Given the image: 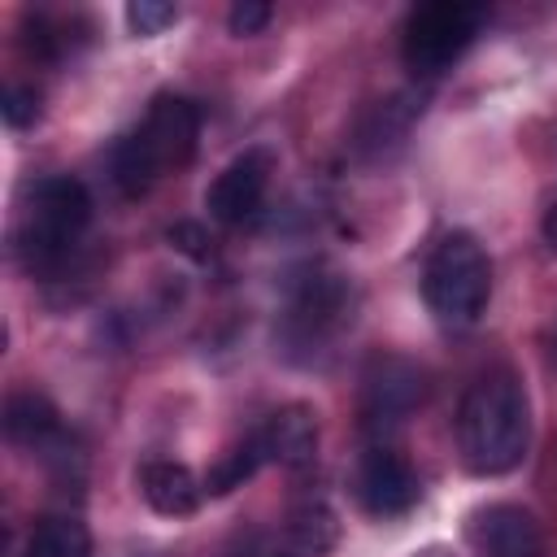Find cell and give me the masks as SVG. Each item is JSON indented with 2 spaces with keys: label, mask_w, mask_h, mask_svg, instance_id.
Returning <instances> with one entry per match:
<instances>
[{
  "label": "cell",
  "mask_w": 557,
  "mask_h": 557,
  "mask_svg": "<svg viewBox=\"0 0 557 557\" xmlns=\"http://www.w3.org/2000/svg\"><path fill=\"white\" fill-rule=\"evenodd\" d=\"M352 322V292L339 274H309L283 309V352L313 361Z\"/></svg>",
  "instance_id": "cell-6"
},
{
  "label": "cell",
  "mask_w": 557,
  "mask_h": 557,
  "mask_svg": "<svg viewBox=\"0 0 557 557\" xmlns=\"http://www.w3.org/2000/svg\"><path fill=\"white\" fill-rule=\"evenodd\" d=\"M544 239H548V248L557 252V205H553L548 218H544Z\"/></svg>",
  "instance_id": "cell-20"
},
{
  "label": "cell",
  "mask_w": 557,
  "mask_h": 557,
  "mask_svg": "<svg viewBox=\"0 0 557 557\" xmlns=\"http://www.w3.org/2000/svg\"><path fill=\"white\" fill-rule=\"evenodd\" d=\"M422 300L444 326H474L492 300V261L470 231L435 244L422 270Z\"/></svg>",
  "instance_id": "cell-4"
},
{
  "label": "cell",
  "mask_w": 557,
  "mask_h": 557,
  "mask_svg": "<svg viewBox=\"0 0 557 557\" xmlns=\"http://www.w3.org/2000/svg\"><path fill=\"white\" fill-rule=\"evenodd\" d=\"M531 444V409L518 374L492 370L479 374L457 409V448L470 474L496 479L509 474Z\"/></svg>",
  "instance_id": "cell-1"
},
{
  "label": "cell",
  "mask_w": 557,
  "mask_h": 557,
  "mask_svg": "<svg viewBox=\"0 0 557 557\" xmlns=\"http://www.w3.org/2000/svg\"><path fill=\"white\" fill-rule=\"evenodd\" d=\"M422 483L413 466L392 448V444H370L361 466H357V500L374 518H400L418 505Z\"/></svg>",
  "instance_id": "cell-9"
},
{
  "label": "cell",
  "mask_w": 557,
  "mask_h": 557,
  "mask_svg": "<svg viewBox=\"0 0 557 557\" xmlns=\"http://www.w3.org/2000/svg\"><path fill=\"white\" fill-rule=\"evenodd\" d=\"M292 535H296V544L305 553H326L335 544V535H339V522H335V513H331L326 500L309 496V500H300L292 509Z\"/></svg>",
  "instance_id": "cell-16"
},
{
  "label": "cell",
  "mask_w": 557,
  "mask_h": 557,
  "mask_svg": "<svg viewBox=\"0 0 557 557\" xmlns=\"http://www.w3.org/2000/svg\"><path fill=\"white\" fill-rule=\"evenodd\" d=\"M22 557H91V531L74 513H48L35 522Z\"/></svg>",
  "instance_id": "cell-14"
},
{
  "label": "cell",
  "mask_w": 557,
  "mask_h": 557,
  "mask_svg": "<svg viewBox=\"0 0 557 557\" xmlns=\"http://www.w3.org/2000/svg\"><path fill=\"white\" fill-rule=\"evenodd\" d=\"M261 461H265V453H261V440H257V431H252L244 444H235V448L205 474V492H209V496H226V492L244 487V479H252Z\"/></svg>",
  "instance_id": "cell-15"
},
{
  "label": "cell",
  "mask_w": 557,
  "mask_h": 557,
  "mask_svg": "<svg viewBox=\"0 0 557 557\" xmlns=\"http://www.w3.org/2000/svg\"><path fill=\"white\" fill-rule=\"evenodd\" d=\"M174 17H178V9L174 4H161V0H135V4H126V22H131L135 35H157Z\"/></svg>",
  "instance_id": "cell-17"
},
{
  "label": "cell",
  "mask_w": 557,
  "mask_h": 557,
  "mask_svg": "<svg viewBox=\"0 0 557 557\" xmlns=\"http://www.w3.org/2000/svg\"><path fill=\"white\" fill-rule=\"evenodd\" d=\"M139 492L161 518H187V513H196L205 483L178 461H144L139 466Z\"/></svg>",
  "instance_id": "cell-12"
},
{
  "label": "cell",
  "mask_w": 557,
  "mask_h": 557,
  "mask_svg": "<svg viewBox=\"0 0 557 557\" xmlns=\"http://www.w3.org/2000/svg\"><path fill=\"white\" fill-rule=\"evenodd\" d=\"M470 544L479 557H544V535L531 509L496 500L470 518Z\"/></svg>",
  "instance_id": "cell-10"
},
{
  "label": "cell",
  "mask_w": 557,
  "mask_h": 557,
  "mask_svg": "<svg viewBox=\"0 0 557 557\" xmlns=\"http://www.w3.org/2000/svg\"><path fill=\"white\" fill-rule=\"evenodd\" d=\"M426 396V374L409 357H374L361 379V426L370 435L396 431Z\"/></svg>",
  "instance_id": "cell-7"
},
{
  "label": "cell",
  "mask_w": 557,
  "mask_h": 557,
  "mask_svg": "<svg viewBox=\"0 0 557 557\" xmlns=\"http://www.w3.org/2000/svg\"><path fill=\"white\" fill-rule=\"evenodd\" d=\"M4 431H9L13 444L35 448V453L57 448L65 440L61 413H57V405L44 392H13L9 405H4Z\"/></svg>",
  "instance_id": "cell-13"
},
{
  "label": "cell",
  "mask_w": 557,
  "mask_h": 557,
  "mask_svg": "<svg viewBox=\"0 0 557 557\" xmlns=\"http://www.w3.org/2000/svg\"><path fill=\"white\" fill-rule=\"evenodd\" d=\"M200 139V109L187 96H157L139 126H131L113 152H109V174L122 187V196H144L152 183L165 174H178L196 157Z\"/></svg>",
  "instance_id": "cell-2"
},
{
  "label": "cell",
  "mask_w": 557,
  "mask_h": 557,
  "mask_svg": "<svg viewBox=\"0 0 557 557\" xmlns=\"http://www.w3.org/2000/svg\"><path fill=\"white\" fill-rule=\"evenodd\" d=\"M270 174H274V152L261 148V144H257V148H244V152H239L235 161H226L222 174L209 183V191H205L209 218L222 222V226L248 222V218L261 209L265 191H270Z\"/></svg>",
  "instance_id": "cell-8"
},
{
  "label": "cell",
  "mask_w": 557,
  "mask_h": 557,
  "mask_svg": "<svg viewBox=\"0 0 557 557\" xmlns=\"http://www.w3.org/2000/svg\"><path fill=\"white\" fill-rule=\"evenodd\" d=\"M483 9L461 4V0H435L409 13L405 35H400V57L409 65V74L418 78H435L444 74L479 35Z\"/></svg>",
  "instance_id": "cell-5"
},
{
  "label": "cell",
  "mask_w": 557,
  "mask_h": 557,
  "mask_svg": "<svg viewBox=\"0 0 557 557\" xmlns=\"http://www.w3.org/2000/svg\"><path fill=\"white\" fill-rule=\"evenodd\" d=\"M257 440H261L265 461H278L283 470H309L318 457V418L305 405H287L265 418Z\"/></svg>",
  "instance_id": "cell-11"
},
{
  "label": "cell",
  "mask_w": 557,
  "mask_h": 557,
  "mask_svg": "<svg viewBox=\"0 0 557 557\" xmlns=\"http://www.w3.org/2000/svg\"><path fill=\"white\" fill-rule=\"evenodd\" d=\"M91 226V191L70 174H48L30 183L17 218V257L30 274L48 278L70 265Z\"/></svg>",
  "instance_id": "cell-3"
},
{
  "label": "cell",
  "mask_w": 557,
  "mask_h": 557,
  "mask_svg": "<svg viewBox=\"0 0 557 557\" xmlns=\"http://www.w3.org/2000/svg\"><path fill=\"white\" fill-rule=\"evenodd\" d=\"M270 17H274V9H270V4H261V0H239V4L231 9V17H226V22H231V30H235V35H257Z\"/></svg>",
  "instance_id": "cell-19"
},
{
  "label": "cell",
  "mask_w": 557,
  "mask_h": 557,
  "mask_svg": "<svg viewBox=\"0 0 557 557\" xmlns=\"http://www.w3.org/2000/svg\"><path fill=\"white\" fill-rule=\"evenodd\" d=\"M39 117V91L35 87H9L4 96V122L9 126H30Z\"/></svg>",
  "instance_id": "cell-18"
}]
</instances>
